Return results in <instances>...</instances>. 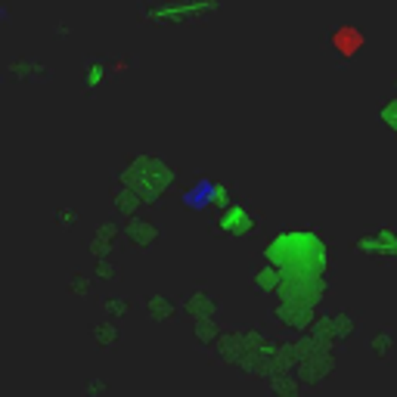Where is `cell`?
<instances>
[{
	"instance_id": "cell-13",
	"label": "cell",
	"mask_w": 397,
	"mask_h": 397,
	"mask_svg": "<svg viewBox=\"0 0 397 397\" xmlns=\"http://www.w3.org/2000/svg\"><path fill=\"white\" fill-rule=\"evenodd\" d=\"M0 81H3V78H0Z\"/></svg>"
},
{
	"instance_id": "cell-12",
	"label": "cell",
	"mask_w": 397,
	"mask_h": 397,
	"mask_svg": "<svg viewBox=\"0 0 397 397\" xmlns=\"http://www.w3.org/2000/svg\"><path fill=\"white\" fill-rule=\"evenodd\" d=\"M394 90H397V81H394Z\"/></svg>"
},
{
	"instance_id": "cell-4",
	"label": "cell",
	"mask_w": 397,
	"mask_h": 397,
	"mask_svg": "<svg viewBox=\"0 0 397 397\" xmlns=\"http://www.w3.org/2000/svg\"><path fill=\"white\" fill-rule=\"evenodd\" d=\"M360 248L363 252H378V254H397V236L391 230H378L376 236L360 242Z\"/></svg>"
},
{
	"instance_id": "cell-2",
	"label": "cell",
	"mask_w": 397,
	"mask_h": 397,
	"mask_svg": "<svg viewBox=\"0 0 397 397\" xmlns=\"http://www.w3.org/2000/svg\"><path fill=\"white\" fill-rule=\"evenodd\" d=\"M180 202H183L190 211H223V208L233 205V202H230L227 183H221V180H214V177L192 180V183L183 190Z\"/></svg>"
},
{
	"instance_id": "cell-8",
	"label": "cell",
	"mask_w": 397,
	"mask_h": 397,
	"mask_svg": "<svg viewBox=\"0 0 397 397\" xmlns=\"http://www.w3.org/2000/svg\"><path fill=\"white\" fill-rule=\"evenodd\" d=\"M103 78H105V65H103V62H90V65L84 68V84L87 87H99V84H103Z\"/></svg>"
},
{
	"instance_id": "cell-11",
	"label": "cell",
	"mask_w": 397,
	"mask_h": 397,
	"mask_svg": "<svg viewBox=\"0 0 397 397\" xmlns=\"http://www.w3.org/2000/svg\"><path fill=\"white\" fill-rule=\"evenodd\" d=\"M3 19H6V10H0V22H3Z\"/></svg>"
},
{
	"instance_id": "cell-6",
	"label": "cell",
	"mask_w": 397,
	"mask_h": 397,
	"mask_svg": "<svg viewBox=\"0 0 397 397\" xmlns=\"http://www.w3.org/2000/svg\"><path fill=\"white\" fill-rule=\"evenodd\" d=\"M221 230H230V233H245V230H252V217H248L239 205H230L227 214L221 217Z\"/></svg>"
},
{
	"instance_id": "cell-10",
	"label": "cell",
	"mask_w": 397,
	"mask_h": 397,
	"mask_svg": "<svg viewBox=\"0 0 397 397\" xmlns=\"http://www.w3.org/2000/svg\"><path fill=\"white\" fill-rule=\"evenodd\" d=\"M59 221L65 223V227H72V223H74V211H68V208H65V211H59Z\"/></svg>"
},
{
	"instance_id": "cell-9",
	"label": "cell",
	"mask_w": 397,
	"mask_h": 397,
	"mask_svg": "<svg viewBox=\"0 0 397 397\" xmlns=\"http://www.w3.org/2000/svg\"><path fill=\"white\" fill-rule=\"evenodd\" d=\"M378 118L385 121V128H391V130H397V96L394 99H388V103L378 109Z\"/></svg>"
},
{
	"instance_id": "cell-5",
	"label": "cell",
	"mask_w": 397,
	"mask_h": 397,
	"mask_svg": "<svg viewBox=\"0 0 397 397\" xmlns=\"http://www.w3.org/2000/svg\"><path fill=\"white\" fill-rule=\"evenodd\" d=\"M6 72H10L12 78H19V81H31V78L47 74V65L37 62V59H12L10 65H6Z\"/></svg>"
},
{
	"instance_id": "cell-7",
	"label": "cell",
	"mask_w": 397,
	"mask_h": 397,
	"mask_svg": "<svg viewBox=\"0 0 397 397\" xmlns=\"http://www.w3.org/2000/svg\"><path fill=\"white\" fill-rule=\"evenodd\" d=\"M128 236H130V239H140L143 245H149V242L155 239V230L146 227V221H140V217H136V221L128 223Z\"/></svg>"
},
{
	"instance_id": "cell-1",
	"label": "cell",
	"mask_w": 397,
	"mask_h": 397,
	"mask_svg": "<svg viewBox=\"0 0 397 397\" xmlns=\"http://www.w3.org/2000/svg\"><path fill=\"white\" fill-rule=\"evenodd\" d=\"M174 183V171L167 161L155 159V155H140L134 159L121 174V186L130 190L140 202H152V196L165 192Z\"/></svg>"
},
{
	"instance_id": "cell-3",
	"label": "cell",
	"mask_w": 397,
	"mask_h": 397,
	"mask_svg": "<svg viewBox=\"0 0 397 397\" xmlns=\"http://www.w3.org/2000/svg\"><path fill=\"white\" fill-rule=\"evenodd\" d=\"M217 0H180V3H155L146 10L149 22H167V25H180L190 19H202L205 12H214Z\"/></svg>"
}]
</instances>
